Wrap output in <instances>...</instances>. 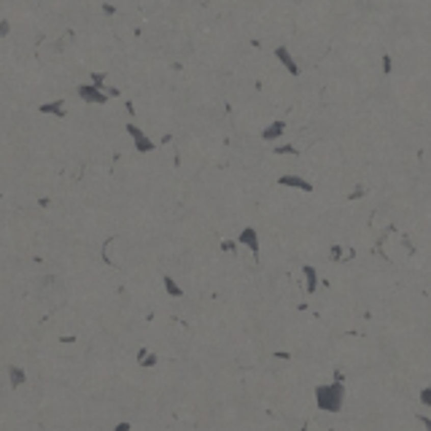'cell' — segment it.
I'll return each mask as SVG.
<instances>
[{
    "instance_id": "1",
    "label": "cell",
    "mask_w": 431,
    "mask_h": 431,
    "mask_svg": "<svg viewBox=\"0 0 431 431\" xmlns=\"http://www.w3.org/2000/svg\"><path fill=\"white\" fill-rule=\"evenodd\" d=\"M315 405L324 412H340L345 405V383L334 380V383H324L315 388Z\"/></svg>"
},
{
    "instance_id": "2",
    "label": "cell",
    "mask_w": 431,
    "mask_h": 431,
    "mask_svg": "<svg viewBox=\"0 0 431 431\" xmlns=\"http://www.w3.org/2000/svg\"><path fill=\"white\" fill-rule=\"evenodd\" d=\"M237 243H240V246H246V248H251V254H259V235H256L254 227L243 229L237 235Z\"/></svg>"
},
{
    "instance_id": "3",
    "label": "cell",
    "mask_w": 431,
    "mask_h": 431,
    "mask_svg": "<svg viewBox=\"0 0 431 431\" xmlns=\"http://www.w3.org/2000/svg\"><path fill=\"white\" fill-rule=\"evenodd\" d=\"M278 183L280 186H294V189H302V192H313V183L305 181V178H299V175H280Z\"/></svg>"
},
{
    "instance_id": "4",
    "label": "cell",
    "mask_w": 431,
    "mask_h": 431,
    "mask_svg": "<svg viewBox=\"0 0 431 431\" xmlns=\"http://www.w3.org/2000/svg\"><path fill=\"white\" fill-rule=\"evenodd\" d=\"M78 95H81V100H87V102H105L111 95H102V92L97 89V87H78Z\"/></svg>"
},
{
    "instance_id": "5",
    "label": "cell",
    "mask_w": 431,
    "mask_h": 431,
    "mask_svg": "<svg viewBox=\"0 0 431 431\" xmlns=\"http://www.w3.org/2000/svg\"><path fill=\"white\" fill-rule=\"evenodd\" d=\"M127 132L132 135V140H135V146H138V151H151V140H146V135L140 132V129L135 127V124H127Z\"/></svg>"
},
{
    "instance_id": "6",
    "label": "cell",
    "mask_w": 431,
    "mask_h": 431,
    "mask_svg": "<svg viewBox=\"0 0 431 431\" xmlns=\"http://www.w3.org/2000/svg\"><path fill=\"white\" fill-rule=\"evenodd\" d=\"M275 57L280 60V62H283L286 65V68H288V73H291V76H297V62L291 60V54H288V49H283V46H278V49H275Z\"/></svg>"
},
{
    "instance_id": "7",
    "label": "cell",
    "mask_w": 431,
    "mask_h": 431,
    "mask_svg": "<svg viewBox=\"0 0 431 431\" xmlns=\"http://www.w3.org/2000/svg\"><path fill=\"white\" fill-rule=\"evenodd\" d=\"M138 364H140L143 369H151L154 364H156V353H151L148 348H140V351H138Z\"/></svg>"
},
{
    "instance_id": "8",
    "label": "cell",
    "mask_w": 431,
    "mask_h": 431,
    "mask_svg": "<svg viewBox=\"0 0 431 431\" xmlns=\"http://www.w3.org/2000/svg\"><path fill=\"white\" fill-rule=\"evenodd\" d=\"M302 273H305V280H307V294H315V288H318V275H315V270H313L310 264H305Z\"/></svg>"
},
{
    "instance_id": "9",
    "label": "cell",
    "mask_w": 431,
    "mask_h": 431,
    "mask_svg": "<svg viewBox=\"0 0 431 431\" xmlns=\"http://www.w3.org/2000/svg\"><path fill=\"white\" fill-rule=\"evenodd\" d=\"M8 378H11V388H19L22 383L27 380V378H24V369H19V367H8Z\"/></svg>"
},
{
    "instance_id": "10",
    "label": "cell",
    "mask_w": 431,
    "mask_h": 431,
    "mask_svg": "<svg viewBox=\"0 0 431 431\" xmlns=\"http://www.w3.org/2000/svg\"><path fill=\"white\" fill-rule=\"evenodd\" d=\"M162 280H165V291L170 294V297H183V288L178 286V283H175V280H173L170 275H165Z\"/></svg>"
},
{
    "instance_id": "11",
    "label": "cell",
    "mask_w": 431,
    "mask_h": 431,
    "mask_svg": "<svg viewBox=\"0 0 431 431\" xmlns=\"http://www.w3.org/2000/svg\"><path fill=\"white\" fill-rule=\"evenodd\" d=\"M41 114H54V116H65V105H62V102H46V105H41Z\"/></svg>"
},
{
    "instance_id": "12",
    "label": "cell",
    "mask_w": 431,
    "mask_h": 431,
    "mask_svg": "<svg viewBox=\"0 0 431 431\" xmlns=\"http://www.w3.org/2000/svg\"><path fill=\"white\" fill-rule=\"evenodd\" d=\"M278 135H283V121H273V127L264 129V140H275Z\"/></svg>"
},
{
    "instance_id": "13",
    "label": "cell",
    "mask_w": 431,
    "mask_h": 431,
    "mask_svg": "<svg viewBox=\"0 0 431 431\" xmlns=\"http://www.w3.org/2000/svg\"><path fill=\"white\" fill-rule=\"evenodd\" d=\"M420 401H423L426 407H431V388H423V391H420Z\"/></svg>"
},
{
    "instance_id": "14",
    "label": "cell",
    "mask_w": 431,
    "mask_h": 431,
    "mask_svg": "<svg viewBox=\"0 0 431 431\" xmlns=\"http://www.w3.org/2000/svg\"><path fill=\"white\" fill-rule=\"evenodd\" d=\"M418 418H420V423L426 426V431H431V418H426V415H418Z\"/></svg>"
},
{
    "instance_id": "15",
    "label": "cell",
    "mask_w": 431,
    "mask_h": 431,
    "mask_svg": "<svg viewBox=\"0 0 431 431\" xmlns=\"http://www.w3.org/2000/svg\"><path fill=\"white\" fill-rule=\"evenodd\" d=\"M114 431H129V423H127V420H124V423H119Z\"/></svg>"
}]
</instances>
